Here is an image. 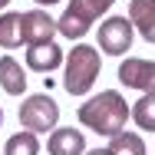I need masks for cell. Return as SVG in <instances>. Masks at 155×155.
Wrapping results in <instances>:
<instances>
[{
    "label": "cell",
    "mask_w": 155,
    "mask_h": 155,
    "mask_svg": "<svg viewBox=\"0 0 155 155\" xmlns=\"http://www.w3.org/2000/svg\"><path fill=\"white\" fill-rule=\"evenodd\" d=\"M79 122L86 125V129H93L96 135H119L125 129V119L132 116V109L125 106L122 93H116V89H102L99 96L93 99H86L83 106H79Z\"/></svg>",
    "instance_id": "obj_1"
},
{
    "label": "cell",
    "mask_w": 155,
    "mask_h": 155,
    "mask_svg": "<svg viewBox=\"0 0 155 155\" xmlns=\"http://www.w3.org/2000/svg\"><path fill=\"white\" fill-rule=\"evenodd\" d=\"M102 69V60H99V50L89 46V43H76L66 56V76H63V89L69 96H86L93 89L96 76Z\"/></svg>",
    "instance_id": "obj_2"
},
{
    "label": "cell",
    "mask_w": 155,
    "mask_h": 155,
    "mask_svg": "<svg viewBox=\"0 0 155 155\" xmlns=\"http://www.w3.org/2000/svg\"><path fill=\"white\" fill-rule=\"evenodd\" d=\"M109 7H112V0H69L63 17L56 20V27L66 40H83Z\"/></svg>",
    "instance_id": "obj_3"
},
{
    "label": "cell",
    "mask_w": 155,
    "mask_h": 155,
    "mask_svg": "<svg viewBox=\"0 0 155 155\" xmlns=\"http://www.w3.org/2000/svg\"><path fill=\"white\" fill-rule=\"evenodd\" d=\"M60 122V106L56 99L46 93H36V96H27L20 102V125L30 129V132H46V129H56Z\"/></svg>",
    "instance_id": "obj_4"
},
{
    "label": "cell",
    "mask_w": 155,
    "mask_h": 155,
    "mask_svg": "<svg viewBox=\"0 0 155 155\" xmlns=\"http://www.w3.org/2000/svg\"><path fill=\"white\" fill-rule=\"evenodd\" d=\"M132 20L129 17H109L106 23H99V50L109 56H125L132 50Z\"/></svg>",
    "instance_id": "obj_5"
},
{
    "label": "cell",
    "mask_w": 155,
    "mask_h": 155,
    "mask_svg": "<svg viewBox=\"0 0 155 155\" xmlns=\"http://www.w3.org/2000/svg\"><path fill=\"white\" fill-rule=\"evenodd\" d=\"M56 33H60V27H56V20L46 10H27L20 17V43H27V46L53 43Z\"/></svg>",
    "instance_id": "obj_6"
},
{
    "label": "cell",
    "mask_w": 155,
    "mask_h": 155,
    "mask_svg": "<svg viewBox=\"0 0 155 155\" xmlns=\"http://www.w3.org/2000/svg\"><path fill=\"white\" fill-rule=\"evenodd\" d=\"M119 83L125 89H142V93H155V63L139 60V56H125L119 63Z\"/></svg>",
    "instance_id": "obj_7"
},
{
    "label": "cell",
    "mask_w": 155,
    "mask_h": 155,
    "mask_svg": "<svg viewBox=\"0 0 155 155\" xmlns=\"http://www.w3.org/2000/svg\"><path fill=\"white\" fill-rule=\"evenodd\" d=\"M46 152L50 155H83L86 152V135L79 129H53V135L46 139Z\"/></svg>",
    "instance_id": "obj_8"
},
{
    "label": "cell",
    "mask_w": 155,
    "mask_h": 155,
    "mask_svg": "<svg viewBox=\"0 0 155 155\" xmlns=\"http://www.w3.org/2000/svg\"><path fill=\"white\" fill-rule=\"evenodd\" d=\"M63 50L56 43H43V46H30L27 50V66H30L33 73H53V69H60L63 66Z\"/></svg>",
    "instance_id": "obj_9"
},
{
    "label": "cell",
    "mask_w": 155,
    "mask_h": 155,
    "mask_svg": "<svg viewBox=\"0 0 155 155\" xmlns=\"http://www.w3.org/2000/svg\"><path fill=\"white\" fill-rule=\"evenodd\" d=\"M129 20L142 33V40L155 43V0H132L129 3Z\"/></svg>",
    "instance_id": "obj_10"
},
{
    "label": "cell",
    "mask_w": 155,
    "mask_h": 155,
    "mask_svg": "<svg viewBox=\"0 0 155 155\" xmlns=\"http://www.w3.org/2000/svg\"><path fill=\"white\" fill-rule=\"evenodd\" d=\"M0 86H3L7 96H23L27 93V73H23V66L13 56L0 60Z\"/></svg>",
    "instance_id": "obj_11"
},
{
    "label": "cell",
    "mask_w": 155,
    "mask_h": 155,
    "mask_svg": "<svg viewBox=\"0 0 155 155\" xmlns=\"http://www.w3.org/2000/svg\"><path fill=\"white\" fill-rule=\"evenodd\" d=\"M20 17H23V13H17V10L0 13V50L20 46Z\"/></svg>",
    "instance_id": "obj_12"
},
{
    "label": "cell",
    "mask_w": 155,
    "mask_h": 155,
    "mask_svg": "<svg viewBox=\"0 0 155 155\" xmlns=\"http://www.w3.org/2000/svg\"><path fill=\"white\" fill-rule=\"evenodd\" d=\"M3 155H40V139H36V132L23 129V132L10 135L7 145H3Z\"/></svg>",
    "instance_id": "obj_13"
},
{
    "label": "cell",
    "mask_w": 155,
    "mask_h": 155,
    "mask_svg": "<svg viewBox=\"0 0 155 155\" xmlns=\"http://www.w3.org/2000/svg\"><path fill=\"white\" fill-rule=\"evenodd\" d=\"M109 152L112 155H145V142L135 132H119V135H112Z\"/></svg>",
    "instance_id": "obj_14"
},
{
    "label": "cell",
    "mask_w": 155,
    "mask_h": 155,
    "mask_svg": "<svg viewBox=\"0 0 155 155\" xmlns=\"http://www.w3.org/2000/svg\"><path fill=\"white\" fill-rule=\"evenodd\" d=\"M132 119H135L139 129L155 132V93H145L135 106H132Z\"/></svg>",
    "instance_id": "obj_15"
},
{
    "label": "cell",
    "mask_w": 155,
    "mask_h": 155,
    "mask_svg": "<svg viewBox=\"0 0 155 155\" xmlns=\"http://www.w3.org/2000/svg\"><path fill=\"white\" fill-rule=\"evenodd\" d=\"M86 155H112L109 149H93V152H86Z\"/></svg>",
    "instance_id": "obj_16"
},
{
    "label": "cell",
    "mask_w": 155,
    "mask_h": 155,
    "mask_svg": "<svg viewBox=\"0 0 155 155\" xmlns=\"http://www.w3.org/2000/svg\"><path fill=\"white\" fill-rule=\"evenodd\" d=\"M40 7H53V3H60V0H36Z\"/></svg>",
    "instance_id": "obj_17"
},
{
    "label": "cell",
    "mask_w": 155,
    "mask_h": 155,
    "mask_svg": "<svg viewBox=\"0 0 155 155\" xmlns=\"http://www.w3.org/2000/svg\"><path fill=\"white\" fill-rule=\"evenodd\" d=\"M7 3H10V0H0V10H7Z\"/></svg>",
    "instance_id": "obj_18"
},
{
    "label": "cell",
    "mask_w": 155,
    "mask_h": 155,
    "mask_svg": "<svg viewBox=\"0 0 155 155\" xmlns=\"http://www.w3.org/2000/svg\"><path fill=\"white\" fill-rule=\"evenodd\" d=\"M0 125H3V109H0Z\"/></svg>",
    "instance_id": "obj_19"
}]
</instances>
